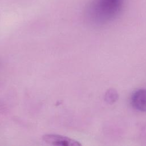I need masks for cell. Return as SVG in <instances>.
I'll return each instance as SVG.
<instances>
[{"instance_id":"1","label":"cell","mask_w":146,"mask_h":146,"mask_svg":"<svg viewBox=\"0 0 146 146\" xmlns=\"http://www.w3.org/2000/svg\"><path fill=\"white\" fill-rule=\"evenodd\" d=\"M123 5L124 0H92L87 8V17L95 25H105L120 14Z\"/></svg>"},{"instance_id":"2","label":"cell","mask_w":146,"mask_h":146,"mask_svg":"<svg viewBox=\"0 0 146 146\" xmlns=\"http://www.w3.org/2000/svg\"><path fill=\"white\" fill-rule=\"evenodd\" d=\"M42 140L46 143L58 146H80L78 141L68 137L58 134H46L42 136Z\"/></svg>"},{"instance_id":"3","label":"cell","mask_w":146,"mask_h":146,"mask_svg":"<svg viewBox=\"0 0 146 146\" xmlns=\"http://www.w3.org/2000/svg\"><path fill=\"white\" fill-rule=\"evenodd\" d=\"M132 106L137 111L146 112V89L135 91L131 98Z\"/></svg>"},{"instance_id":"4","label":"cell","mask_w":146,"mask_h":146,"mask_svg":"<svg viewBox=\"0 0 146 146\" xmlns=\"http://www.w3.org/2000/svg\"><path fill=\"white\" fill-rule=\"evenodd\" d=\"M118 94L114 89L108 90L105 95V100L110 104L113 103L118 99Z\"/></svg>"}]
</instances>
